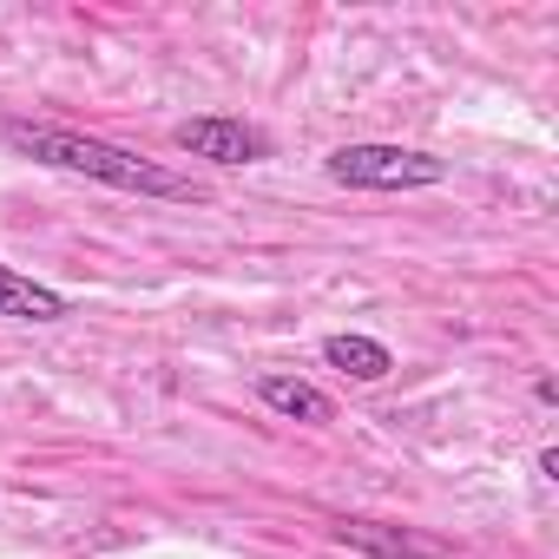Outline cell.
I'll return each mask as SVG.
<instances>
[{
	"mask_svg": "<svg viewBox=\"0 0 559 559\" xmlns=\"http://www.w3.org/2000/svg\"><path fill=\"white\" fill-rule=\"evenodd\" d=\"M0 139H8L21 158L34 165H53V171H80L93 185H112V191H139V198H198L191 178L126 152V145H106V139H86V132H67V126H27V119H8L0 126Z\"/></svg>",
	"mask_w": 559,
	"mask_h": 559,
	"instance_id": "cell-1",
	"label": "cell"
},
{
	"mask_svg": "<svg viewBox=\"0 0 559 559\" xmlns=\"http://www.w3.org/2000/svg\"><path fill=\"white\" fill-rule=\"evenodd\" d=\"M330 178L356 185V191H428L448 178V165L428 152H408V145H343V152H330Z\"/></svg>",
	"mask_w": 559,
	"mask_h": 559,
	"instance_id": "cell-2",
	"label": "cell"
},
{
	"mask_svg": "<svg viewBox=\"0 0 559 559\" xmlns=\"http://www.w3.org/2000/svg\"><path fill=\"white\" fill-rule=\"evenodd\" d=\"M178 152H191V158H211V165H257V158H270V132L263 126H243V119H185L178 132Z\"/></svg>",
	"mask_w": 559,
	"mask_h": 559,
	"instance_id": "cell-3",
	"label": "cell"
},
{
	"mask_svg": "<svg viewBox=\"0 0 559 559\" xmlns=\"http://www.w3.org/2000/svg\"><path fill=\"white\" fill-rule=\"evenodd\" d=\"M60 317H67L60 290H47V284H34V276L0 263V323H60Z\"/></svg>",
	"mask_w": 559,
	"mask_h": 559,
	"instance_id": "cell-4",
	"label": "cell"
},
{
	"mask_svg": "<svg viewBox=\"0 0 559 559\" xmlns=\"http://www.w3.org/2000/svg\"><path fill=\"white\" fill-rule=\"evenodd\" d=\"M336 539H343V546H362V552H376V559H441L435 539H415V533H402V526H376V520H343Z\"/></svg>",
	"mask_w": 559,
	"mask_h": 559,
	"instance_id": "cell-5",
	"label": "cell"
},
{
	"mask_svg": "<svg viewBox=\"0 0 559 559\" xmlns=\"http://www.w3.org/2000/svg\"><path fill=\"white\" fill-rule=\"evenodd\" d=\"M257 395H263V408H276V415H290V421H330L336 408H330V395L323 389H310V382H297V376H263L257 382Z\"/></svg>",
	"mask_w": 559,
	"mask_h": 559,
	"instance_id": "cell-6",
	"label": "cell"
},
{
	"mask_svg": "<svg viewBox=\"0 0 559 559\" xmlns=\"http://www.w3.org/2000/svg\"><path fill=\"white\" fill-rule=\"evenodd\" d=\"M323 362L343 369V376H356V382H382V376L395 369V356H389L376 336H330V343H323Z\"/></svg>",
	"mask_w": 559,
	"mask_h": 559,
	"instance_id": "cell-7",
	"label": "cell"
}]
</instances>
